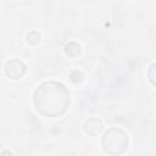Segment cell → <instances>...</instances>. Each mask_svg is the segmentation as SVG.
Instances as JSON below:
<instances>
[{
    "instance_id": "cell-6",
    "label": "cell",
    "mask_w": 156,
    "mask_h": 156,
    "mask_svg": "<svg viewBox=\"0 0 156 156\" xmlns=\"http://www.w3.org/2000/svg\"><path fill=\"white\" fill-rule=\"evenodd\" d=\"M147 79L152 85L156 87V62L150 65V67L147 69Z\"/></svg>"
},
{
    "instance_id": "cell-2",
    "label": "cell",
    "mask_w": 156,
    "mask_h": 156,
    "mask_svg": "<svg viewBox=\"0 0 156 156\" xmlns=\"http://www.w3.org/2000/svg\"><path fill=\"white\" fill-rule=\"evenodd\" d=\"M128 143L129 139L127 133L117 127L107 129L101 139V145L104 151L111 156H118L123 154L128 147Z\"/></svg>"
},
{
    "instance_id": "cell-5",
    "label": "cell",
    "mask_w": 156,
    "mask_h": 156,
    "mask_svg": "<svg viewBox=\"0 0 156 156\" xmlns=\"http://www.w3.org/2000/svg\"><path fill=\"white\" fill-rule=\"evenodd\" d=\"M65 52H66V55H68L69 57H77V56L79 55V52H80V48H79V45H78L77 43L71 41V43L66 44V46H65Z\"/></svg>"
},
{
    "instance_id": "cell-4",
    "label": "cell",
    "mask_w": 156,
    "mask_h": 156,
    "mask_svg": "<svg viewBox=\"0 0 156 156\" xmlns=\"http://www.w3.org/2000/svg\"><path fill=\"white\" fill-rule=\"evenodd\" d=\"M102 128H104V124H102L101 119H99L98 117H91L84 123V132L91 136L99 135L101 133Z\"/></svg>"
},
{
    "instance_id": "cell-1",
    "label": "cell",
    "mask_w": 156,
    "mask_h": 156,
    "mask_svg": "<svg viewBox=\"0 0 156 156\" xmlns=\"http://www.w3.org/2000/svg\"><path fill=\"white\" fill-rule=\"evenodd\" d=\"M69 93L58 82H44L34 91L33 101L37 111L45 117H58L63 115L69 105Z\"/></svg>"
},
{
    "instance_id": "cell-3",
    "label": "cell",
    "mask_w": 156,
    "mask_h": 156,
    "mask_svg": "<svg viewBox=\"0 0 156 156\" xmlns=\"http://www.w3.org/2000/svg\"><path fill=\"white\" fill-rule=\"evenodd\" d=\"M26 73V65L20 58H12L5 65V74L11 79H20Z\"/></svg>"
},
{
    "instance_id": "cell-7",
    "label": "cell",
    "mask_w": 156,
    "mask_h": 156,
    "mask_svg": "<svg viewBox=\"0 0 156 156\" xmlns=\"http://www.w3.org/2000/svg\"><path fill=\"white\" fill-rule=\"evenodd\" d=\"M27 41H28L30 45H37V44L40 41V34H38L37 32H30V33L27 35Z\"/></svg>"
}]
</instances>
